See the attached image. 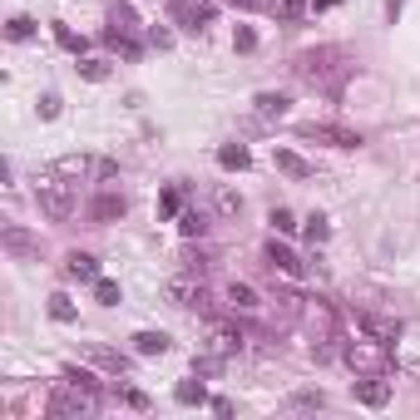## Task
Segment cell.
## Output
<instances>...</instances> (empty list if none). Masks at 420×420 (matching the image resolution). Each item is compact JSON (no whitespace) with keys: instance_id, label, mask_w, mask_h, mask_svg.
<instances>
[{"instance_id":"1","label":"cell","mask_w":420,"mask_h":420,"mask_svg":"<svg viewBox=\"0 0 420 420\" xmlns=\"http://www.w3.org/2000/svg\"><path fill=\"white\" fill-rule=\"evenodd\" d=\"M346 49H336V45H322V49H306V55H297V65H292V75L302 79V84H311V89H336L341 79H346Z\"/></svg>"},{"instance_id":"2","label":"cell","mask_w":420,"mask_h":420,"mask_svg":"<svg viewBox=\"0 0 420 420\" xmlns=\"http://www.w3.org/2000/svg\"><path fill=\"white\" fill-rule=\"evenodd\" d=\"M94 405H99V396H89L84 386L65 381V386H55V391H49L45 415H49V420H79V415H94Z\"/></svg>"},{"instance_id":"3","label":"cell","mask_w":420,"mask_h":420,"mask_svg":"<svg viewBox=\"0 0 420 420\" xmlns=\"http://www.w3.org/2000/svg\"><path fill=\"white\" fill-rule=\"evenodd\" d=\"M341 361L351 366L356 376H381L386 366H391V356H386V341H381V336H361V341H346V346H341Z\"/></svg>"},{"instance_id":"4","label":"cell","mask_w":420,"mask_h":420,"mask_svg":"<svg viewBox=\"0 0 420 420\" xmlns=\"http://www.w3.org/2000/svg\"><path fill=\"white\" fill-rule=\"evenodd\" d=\"M35 203H40V213H45V218L65 223V218L75 213V183H65L60 173H55V178H45V183H35Z\"/></svg>"},{"instance_id":"5","label":"cell","mask_w":420,"mask_h":420,"mask_svg":"<svg viewBox=\"0 0 420 420\" xmlns=\"http://www.w3.org/2000/svg\"><path fill=\"white\" fill-rule=\"evenodd\" d=\"M60 178H114L119 169L109 159H84V153H65V159L55 164Z\"/></svg>"},{"instance_id":"6","label":"cell","mask_w":420,"mask_h":420,"mask_svg":"<svg viewBox=\"0 0 420 420\" xmlns=\"http://www.w3.org/2000/svg\"><path fill=\"white\" fill-rule=\"evenodd\" d=\"M164 297H169L173 306H198V311H208V292H203V282H198V272H183V277H169V282H164Z\"/></svg>"},{"instance_id":"7","label":"cell","mask_w":420,"mask_h":420,"mask_svg":"<svg viewBox=\"0 0 420 420\" xmlns=\"http://www.w3.org/2000/svg\"><path fill=\"white\" fill-rule=\"evenodd\" d=\"M0 247H6L15 262H40V238L35 233H25V228H0Z\"/></svg>"},{"instance_id":"8","label":"cell","mask_w":420,"mask_h":420,"mask_svg":"<svg viewBox=\"0 0 420 420\" xmlns=\"http://www.w3.org/2000/svg\"><path fill=\"white\" fill-rule=\"evenodd\" d=\"M124 213H129V198H124V193H114V188H104V193L89 203V223H94V228H104V223H119Z\"/></svg>"},{"instance_id":"9","label":"cell","mask_w":420,"mask_h":420,"mask_svg":"<svg viewBox=\"0 0 420 420\" xmlns=\"http://www.w3.org/2000/svg\"><path fill=\"white\" fill-rule=\"evenodd\" d=\"M302 139H317V143H332V148H356L361 143V134L341 129V124H302Z\"/></svg>"},{"instance_id":"10","label":"cell","mask_w":420,"mask_h":420,"mask_svg":"<svg viewBox=\"0 0 420 420\" xmlns=\"http://www.w3.org/2000/svg\"><path fill=\"white\" fill-rule=\"evenodd\" d=\"M84 361L99 366V371H109V376H129V356L109 351V346H99V341H84Z\"/></svg>"},{"instance_id":"11","label":"cell","mask_w":420,"mask_h":420,"mask_svg":"<svg viewBox=\"0 0 420 420\" xmlns=\"http://www.w3.org/2000/svg\"><path fill=\"white\" fill-rule=\"evenodd\" d=\"M238 351H242V332H238L233 322H218V327H213V336H208V356L228 361V356H238Z\"/></svg>"},{"instance_id":"12","label":"cell","mask_w":420,"mask_h":420,"mask_svg":"<svg viewBox=\"0 0 420 420\" xmlns=\"http://www.w3.org/2000/svg\"><path fill=\"white\" fill-rule=\"evenodd\" d=\"M351 396H356L361 405L381 410V405L391 400V381H381V376H361V381H351Z\"/></svg>"},{"instance_id":"13","label":"cell","mask_w":420,"mask_h":420,"mask_svg":"<svg viewBox=\"0 0 420 420\" xmlns=\"http://www.w3.org/2000/svg\"><path fill=\"white\" fill-rule=\"evenodd\" d=\"M65 277H75V282H99V262H94L89 252H70V257H65Z\"/></svg>"},{"instance_id":"14","label":"cell","mask_w":420,"mask_h":420,"mask_svg":"<svg viewBox=\"0 0 420 420\" xmlns=\"http://www.w3.org/2000/svg\"><path fill=\"white\" fill-rule=\"evenodd\" d=\"M272 164H277V173H287V178H311V164L302 159V153H292V148H272Z\"/></svg>"},{"instance_id":"15","label":"cell","mask_w":420,"mask_h":420,"mask_svg":"<svg viewBox=\"0 0 420 420\" xmlns=\"http://www.w3.org/2000/svg\"><path fill=\"white\" fill-rule=\"evenodd\" d=\"M267 262H272V267H282L287 277H302V262H297V252H292L287 242H277V238L267 242Z\"/></svg>"},{"instance_id":"16","label":"cell","mask_w":420,"mask_h":420,"mask_svg":"<svg viewBox=\"0 0 420 420\" xmlns=\"http://www.w3.org/2000/svg\"><path fill=\"white\" fill-rule=\"evenodd\" d=\"M252 104H257V119H282L292 99H287V94H272V89H267V94H257Z\"/></svg>"},{"instance_id":"17","label":"cell","mask_w":420,"mask_h":420,"mask_svg":"<svg viewBox=\"0 0 420 420\" xmlns=\"http://www.w3.org/2000/svg\"><path fill=\"white\" fill-rule=\"evenodd\" d=\"M218 164H223L228 173H242V169L252 164V153H247L242 143H223V148H218Z\"/></svg>"},{"instance_id":"18","label":"cell","mask_w":420,"mask_h":420,"mask_svg":"<svg viewBox=\"0 0 420 420\" xmlns=\"http://www.w3.org/2000/svg\"><path fill=\"white\" fill-rule=\"evenodd\" d=\"M109 30L134 35V30H139V10H134V6H119V0H114V6H109Z\"/></svg>"},{"instance_id":"19","label":"cell","mask_w":420,"mask_h":420,"mask_svg":"<svg viewBox=\"0 0 420 420\" xmlns=\"http://www.w3.org/2000/svg\"><path fill=\"white\" fill-rule=\"evenodd\" d=\"M173 400H178V405H203V400H208V386H203L198 376H193V381H178V386H173Z\"/></svg>"},{"instance_id":"20","label":"cell","mask_w":420,"mask_h":420,"mask_svg":"<svg viewBox=\"0 0 420 420\" xmlns=\"http://www.w3.org/2000/svg\"><path fill=\"white\" fill-rule=\"evenodd\" d=\"M134 351H139V356H164V351H169V336H164V332H139V336H134Z\"/></svg>"},{"instance_id":"21","label":"cell","mask_w":420,"mask_h":420,"mask_svg":"<svg viewBox=\"0 0 420 420\" xmlns=\"http://www.w3.org/2000/svg\"><path fill=\"white\" fill-rule=\"evenodd\" d=\"M302 233H306V242H311V247H322V242H327V238H332V223H327V218H322V213H311V218H306V228H302Z\"/></svg>"},{"instance_id":"22","label":"cell","mask_w":420,"mask_h":420,"mask_svg":"<svg viewBox=\"0 0 420 420\" xmlns=\"http://www.w3.org/2000/svg\"><path fill=\"white\" fill-rule=\"evenodd\" d=\"M208 25H213V6H208V0H198L193 15L183 20V30H188V35H198V30H208Z\"/></svg>"},{"instance_id":"23","label":"cell","mask_w":420,"mask_h":420,"mask_svg":"<svg viewBox=\"0 0 420 420\" xmlns=\"http://www.w3.org/2000/svg\"><path fill=\"white\" fill-rule=\"evenodd\" d=\"M178 228H183V238H203L208 233V218L198 213V208H188V213H178Z\"/></svg>"},{"instance_id":"24","label":"cell","mask_w":420,"mask_h":420,"mask_svg":"<svg viewBox=\"0 0 420 420\" xmlns=\"http://www.w3.org/2000/svg\"><path fill=\"white\" fill-rule=\"evenodd\" d=\"M104 40H109V45L119 49V55H124V60H139V45H134V40H129L124 30H109V25H104Z\"/></svg>"},{"instance_id":"25","label":"cell","mask_w":420,"mask_h":420,"mask_svg":"<svg viewBox=\"0 0 420 420\" xmlns=\"http://www.w3.org/2000/svg\"><path fill=\"white\" fill-rule=\"evenodd\" d=\"M228 302H233L238 311H252V306H257V292H252L247 282H233V287H228Z\"/></svg>"},{"instance_id":"26","label":"cell","mask_w":420,"mask_h":420,"mask_svg":"<svg viewBox=\"0 0 420 420\" xmlns=\"http://www.w3.org/2000/svg\"><path fill=\"white\" fill-rule=\"evenodd\" d=\"M287 405H292V410H322V405H327V391H297Z\"/></svg>"},{"instance_id":"27","label":"cell","mask_w":420,"mask_h":420,"mask_svg":"<svg viewBox=\"0 0 420 420\" xmlns=\"http://www.w3.org/2000/svg\"><path fill=\"white\" fill-rule=\"evenodd\" d=\"M94 302H99V306H119V282L99 277V282H94Z\"/></svg>"},{"instance_id":"28","label":"cell","mask_w":420,"mask_h":420,"mask_svg":"<svg viewBox=\"0 0 420 420\" xmlns=\"http://www.w3.org/2000/svg\"><path fill=\"white\" fill-rule=\"evenodd\" d=\"M159 213H164V218H178V213H183V188H164Z\"/></svg>"},{"instance_id":"29","label":"cell","mask_w":420,"mask_h":420,"mask_svg":"<svg viewBox=\"0 0 420 420\" xmlns=\"http://www.w3.org/2000/svg\"><path fill=\"white\" fill-rule=\"evenodd\" d=\"M79 79L104 84V79H109V65H104V60H79Z\"/></svg>"},{"instance_id":"30","label":"cell","mask_w":420,"mask_h":420,"mask_svg":"<svg viewBox=\"0 0 420 420\" xmlns=\"http://www.w3.org/2000/svg\"><path fill=\"white\" fill-rule=\"evenodd\" d=\"M49 317H55V322H75V302L65 292H55V297H49Z\"/></svg>"},{"instance_id":"31","label":"cell","mask_w":420,"mask_h":420,"mask_svg":"<svg viewBox=\"0 0 420 420\" xmlns=\"http://www.w3.org/2000/svg\"><path fill=\"white\" fill-rule=\"evenodd\" d=\"M55 40H60V45L70 49V55H84V35H75L70 25H55Z\"/></svg>"},{"instance_id":"32","label":"cell","mask_w":420,"mask_h":420,"mask_svg":"<svg viewBox=\"0 0 420 420\" xmlns=\"http://www.w3.org/2000/svg\"><path fill=\"white\" fill-rule=\"evenodd\" d=\"M6 35H10V40H30V35H35V20H30V15H10Z\"/></svg>"},{"instance_id":"33","label":"cell","mask_w":420,"mask_h":420,"mask_svg":"<svg viewBox=\"0 0 420 420\" xmlns=\"http://www.w3.org/2000/svg\"><path fill=\"white\" fill-rule=\"evenodd\" d=\"M218 208H223L228 218H238V213H242V198H238L233 188H218Z\"/></svg>"},{"instance_id":"34","label":"cell","mask_w":420,"mask_h":420,"mask_svg":"<svg viewBox=\"0 0 420 420\" xmlns=\"http://www.w3.org/2000/svg\"><path fill=\"white\" fill-rule=\"evenodd\" d=\"M65 381H75V386H84L89 396H99V381H94L89 371H79V366H70V371H65Z\"/></svg>"},{"instance_id":"35","label":"cell","mask_w":420,"mask_h":420,"mask_svg":"<svg viewBox=\"0 0 420 420\" xmlns=\"http://www.w3.org/2000/svg\"><path fill=\"white\" fill-rule=\"evenodd\" d=\"M267 223H272L277 233H297V218L287 213V208H272V218H267Z\"/></svg>"},{"instance_id":"36","label":"cell","mask_w":420,"mask_h":420,"mask_svg":"<svg viewBox=\"0 0 420 420\" xmlns=\"http://www.w3.org/2000/svg\"><path fill=\"white\" fill-rule=\"evenodd\" d=\"M233 45L242 49V55H252V49H257V35H252L247 25H238V35H233Z\"/></svg>"},{"instance_id":"37","label":"cell","mask_w":420,"mask_h":420,"mask_svg":"<svg viewBox=\"0 0 420 420\" xmlns=\"http://www.w3.org/2000/svg\"><path fill=\"white\" fill-rule=\"evenodd\" d=\"M193 6H198V0H169V10H173V20H178V25L193 15Z\"/></svg>"},{"instance_id":"38","label":"cell","mask_w":420,"mask_h":420,"mask_svg":"<svg viewBox=\"0 0 420 420\" xmlns=\"http://www.w3.org/2000/svg\"><path fill=\"white\" fill-rule=\"evenodd\" d=\"M60 114V94H45L40 99V119H55Z\"/></svg>"},{"instance_id":"39","label":"cell","mask_w":420,"mask_h":420,"mask_svg":"<svg viewBox=\"0 0 420 420\" xmlns=\"http://www.w3.org/2000/svg\"><path fill=\"white\" fill-rule=\"evenodd\" d=\"M306 6H311V0H282V15H287V20H297Z\"/></svg>"},{"instance_id":"40","label":"cell","mask_w":420,"mask_h":420,"mask_svg":"<svg viewBox=\"0 0 420 420\" xmlns=\"http://www.w3.org/2000/svg\"><path fill=\"white\" fill-rule=\"evenodd\" d=\"M148 40H153V45H159V49H169V45H173V35H169L164 25H153V30H148Z\"/></svg>"},{"instance_id":"41","label":"cell","mask_w":420,"mask_h":420,"mask_svg":"<svg viewBox=\"0 0 420 420\" xmlns=\"http://www.w3.org/2000/svg\"><path fill=\"white\" fill-rule=\"evenodd\" d=\"M124 400H129L134 410H148V396H143V391H124Z\"/></svg>"},{"instance_id":"42","label":"cell","mask_w":420,"mask_h":420,"mask_svg":"<svg viewBox=\"0 0 420 420\" xmlns=\"http://www.w3.org/2000/svg\"><path fill=\"white\" fill-rule=\"evenodd\" d=\"M400 6H405V0H386V20L396 25V15H400Z\"/></svg>"},{"instance_id":"43","label":"cell","mask_w":420,"mask_h":420,"mask_svg":"<svg viewBox=\"0 0 420 420\" xmlns=\"http://www.w3.org/2000/svg\"><path fill=\"white\" fill-rule=\"evenodd\" d=\"M228 6H238V10H257V0H228Z\"/></svg>"},{"instance_id":"44","label":"cell","mask_w":420,"mask_h":420,"mask_svg":"<svg viewBox=\"0 0 420 420\" xmlns=\"http://www.w3.org/2000/svg\"><path fill=\"white\" fill-rule=\"evenodd\" d=\"M336 6V0H311V10H332Z\"/></svg>"}]
</instances>
